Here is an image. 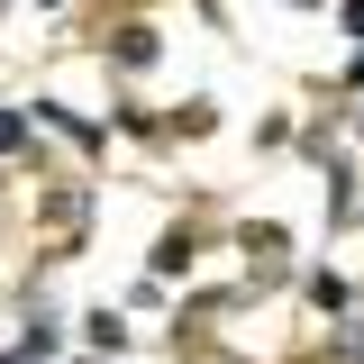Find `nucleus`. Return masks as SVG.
<instances>
[{
	"mask_svg": "<svg viewBox=\"0 0 364 364\" xmlns=\"http://www.w3.org/2000/svg\"><path fill=\"white\" fill-rule=\"evenodd\" d=\"M18 128H28V119H0V146H18Z\"/></svg>",
	"mask_w": 364,
	"mask_h": 364,
	"instance_id": "obj_1",
	"label": "nucleus"
}]
</instances>
